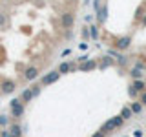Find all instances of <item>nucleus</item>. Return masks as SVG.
<instances>
[{"mask_svg": "<svg viewBox=\"0 0 146 137\" xmlns=\"http://www.w3.org/2000/svg\"><path fill=\"white\" fill-rule=\"evenodd\" d=\"M0 137H13V134L9 132V128H4V130H0Z\"/></svg>", "mask_w": 146, "mask_h": 137, "instance_id": "nucleus-23", "label": "nucleus"}, {"mask_svg": "<svg viewBox=\"0 0 146 137\" xmlns=\"http://www.w3.org/2000/svg\"><path fill=\"white\" fill-rule=\"evenodd\" d=\"M117 62H119V66H124V64H126V57H124V55H121V53H119L117 55Z\"/></svg>", "mask_w": 146, "mask_h": 137, "instance_id": "nucleus-22", "label": "nucleus"}, {"mask_svg": "<svg viewBox=\"0 0 146 137\" xmlns=\"http://www.w3.org/2000/svg\"><path fill=\"white\" fill-rule=\"evenodd\" d=\"M139 99H141V102H143L144 106H146V90L143 91V93H141V97H139Z\"/></svg>", "mask_w": 146, "mask_h": 137, "instance_id": "nucleus-27", "label": "nucleus"}, {"mask_svg": "<svg viewBox=\"0 0 146 137\" xmlns=\"http://www.w3.org/2000/svg\"><path fill=\"white\" fill-rule=\"evenodd\" d=\"M40 88H42V86H31V90H33L35 97H36V95H40Z\"/></svg>", "mask_w": 146, "mask_h": 137, "instance_id": "nucleus-24", "label": "nucleus"}, {"mask_svg": "<svg viewBox=\"0 0 146 137\" xmlns=\"http://www.w3.org/2000/svg\"><path fill=\"white\" fill-rule=\"evenodd\" d=\"M122 122H124V117L119 113V115L111 117V119H108V121L102 124V128H100V130H102L104 134H110V132H113L115 128H121V126H122Z\"/></svg>", "mask_w": 146, "mask_h": 137, "instance_id": "nucleus-1", "label": "nucleus"}, {"mask_svg": "<svg viewBox=\"0 0 146 137\" xmlns=\"http://www.w3.org/2000/svg\"><path fill=\"white\" fill-rule=\"evenodd\" d=\"M9 132L13 134V137H22V128H20V124H11L9 126Z\"/></svg>", "mask_w": 146, "mask_h": 137, "instance_id": "nucleus-13", "label": "nucleus"}, {"mask_svg": "<svg viewBox=\"0 0 146 137\" xmlns=\"http://www.w3.org/2000/svg\"><path fill=\"white\" fill-rule=\"evenodd\" d=\"M75 24V13L73 11H64L60 15V26L62 29H71Z\"/></svg>", "mask_w": 146, "mask_h": 137, "instance_id": "nucleus-2", "label": "nucleus"}, {"mask_svg": "<svg viewBox=\"0 0 146 137\" xmlns=\"http://www.w3.org/2000/svg\"><path fill=\"white\" fill-rule=\"evenodd\" d=\"M141 24H143V26H144V27H146V15H144V17H143V20H141Z\"/></svg>", "mask_w": 146, "mask_h": 137, "instance_id": "nucleus-31", "label": "nucleus"}, {"mask_svg": "<svg viewBox=\"0 0 146 137\" xmlns=\"http://www.w3.org/2000/svg\"><path fill=\"white\" fill-rule=\"evenodd\" d=\"M73 62H62L60 66H58V71H60V75H64V73H70V71H73Z\"/></svg>", "mask_w": 146, "mask_h": 137, "instance_id": "nucleus-11", "label": "nucleus"}, {"mask_svg": "<svg viewBox=\"0 0 146 137\" xmlns=\"http://www.w3.org/2000/svg\"><path fill=\"white\" fill-rule=\"evenodd\" d=\"M15 90H17V82H15V80L6 79V80H2V82H0V91H2L4 95H11Z\"/></svg>", "mask_w": 146, "mask_h": 137, "instance_id": "nucleus-6", "label": "nucleus"}, {"mask_svg": "<svg viewBox=\"0 0 146 137\" xmlns=\"http://www.w3.org/2000/svg\"><path fill=\"white\" fill-rule=\"evenodd\" d=\"M131 86H133L135 90H139L141 93H143V91L146 90V82H144L143 79H137V80H133V82H131Z\"/></svg>", "mask_w": 146, "mask_h": 137, "instance_id": "nucleus-12", "label": "nucleus"}, {"mask_svg": "<svg viewBox=\"0 0 146 137\" xmlns=\"http://www.w3.org/2000/svg\"><path fill=\"white\" fill-rule=\"evenodd\" d=\"M77 61H79V62H86V61H88V57H86V55H82V57L77 59Z\"/></svg>", "mask_w": 146, "mask_h": 137, "instance_id": "nucleus-29", "label": "nucleus"}, {"mask_svg": "<svg viewBox=\"0 0 146 137\" xmlns=\"http://www.w3.org/2000/svg\"><path fill=\"white\" fill-rule=\"evenodd\" d=\"M130 44H131V37L130 35H124V37H119L113 46H115L117 51H124V49L130 48Z\"/></svg>", "mask_w": 146, "mask_h": 137, "instance_id": "nucleus-5", "label": "nucleus"}, {"mask_svg": "<svg viewBox=\"0 0 146 137\" xmlns=\"http://www.w3.org/2000/svg\"><path fill=\"white\" fill-rule=\"evenodd\" d=\"M7 124V117L6 115H0V126H6Z\"/></svg>", "mask_w": 146, "mask_h": 137, "instance_id": "nucleus-25", "label": "nucleus"}, {"mask_svg": "<svg viewBox=\"0 0 146 137\" xmlns=\"http://www.w3.org/2000/svg\"><path fill=\"white\" fill-rule=\"evenodd\" d=\"M84 2H86V4H88V2H90V0H84Z\"/></svg>", "mask_w": 146, "mask_h": 137, "instance_id": "nucleus-33", "label": "nucleus"}, {"mask_svg": "<svg viewBox=\"0 0 146 137\" xmlns=\"http://www.w3.org/2000/svg\"><path fill=\"white\" fill-rule=\"evenodd\" d=\"M24 104L26 102H22V99H13L11 100V113H13V117H22L24 115Z\"/></svg>", "mask_w": 146, "mask_h": 137, "instance_id": "nucleus-4", "label": "nucleus"}, {"mask_svg": "<svg viewBox=\"0 0 146 137\" xmlns=\"http://www.w3.org/2000/svg\"><path fill=\"white\" fill-rule=\"evenodd\" d=\"M130 75H131V79H133V80H137V79H143V71H141L139 68H131Z\"/></svg>", "mask_w": 146, "mask_h": 137, "instance_id": "nucleus-15", "label": "nucleus"}, {"mask_svg": "<svg viewBox=\"0 0 146 137\" xmlns=\"http://www.w3.org/2000/svg\"><path fill=\"white\" fill-rule=\"evenodd\" d=\"M91 137H106V134H104L102 130H99V132H95V134L91 135Z\"/></svg>", "mask_w": 146, "mask_h": 137, "instance_id": "nucleus-26", "label": "nucleus"}, {"mask_svg": "<svg viewBox=\"0 0 146 137\" xmlns=\"http://www.w3.org/2000/svg\"><path fill=\"white\" fill-rule=\"evenodd\" d=\"M110 64H111V57H104V61L99 64V68H108Z\"/></svg>", "mask_w": 146, "mask_h": 137, "instance_id": "nucleus-21", "label": "nucleus"}, {"mask_svg": "<svg viewBox=\"0 0 146 137\" xmlns=\"http://www.w3.org/2000/svg\"><path fill=\"white\" fill-rule=\"evenodd\" d=\"M133 135H135V137H143V132H141V130H137Z\"/></svg>", "mask_w": 146, "mask_h": 137, "instance_id": "nucleus-30", "label": "nucleus"}, {"mask_svg": "<svg viewBox=\"0 0 146 137\" xmlns=\"http://www.w3.org/2000/svg\"><path fill=\"white\" fill-rule=\"evenodd\" d=\"M33 97H35V93H33V90H31V88L24 90V91H22V95H20L22 102H31V100H33Z\"/></svg>", "mask_w": 146, "mask_h": 137, "instance_id": "nucleus-10", "label": "nucleus"}, {"mask_svg": "<svg viewBox=\"0 0 146 137\" xmlns=\"http://www.w3.org/2000/svg\"><path fill=\"white\" fill-rule=\"evenodd\" d=\"M95 68H97V62L95 61H86L79 66V70L80 71H91V70H95Z\"/></svg>", "mask_w": 146, "mask_h": 137, "instance_id": "nucleus-8", "label": "nucleus"}, {"mask_svg": "<svg viewBox=\"0 0 146 137\" xmlns=\"http://www.w3.org/2000/svg\"><path fill=\"white\" fill-rule=\"evenodd\" d=\"M6 26H7V15L0 13V27H6Z\"/></svg>", "mask_w": 146, "mask_h": 137, "instance_id": "nucleus-20", "label": "nucleus"}, {"mask_svg": "<svg viewBox=\"0 0 146 137\" xmlns=\"http://www.w3.org/2000/svg\"><path fill=\"white\" fill-rule=\"evenodd\" d=\"M68 2H75V0H68Z\"/></svg>", "mask_w": 146, "mask_h": 137, "instance_id": "nucleus-32", "label": "nucleus"}, {"mask_svg": "<svg viewBox=\"0 0 146 137\" xmlns=\"http://www.w3.org/2000/svg\"><path fill=\"white\" fill-rule=\"evenodd\" d=\"M93 7H95V11H99L100 9V0H93Z\"/></svg>", "mask_w": 146, "mask_h": 137, "instance_id": "nucleus-28", "label": "nucleus"}, {"mask_svg": "<svg viewBox=\"0 0 146 137\" xmlns=\"http://www.w3.org/2000/svg\"><path fill=\"white\" fill-rule=\"evenodd\" d=\"M82 39H84V42L91 39V31H90V27H84V29H82Z\"/></svg>", "mask_w": 146, "mask_h": 137, "instance_id": "nucleus-18", "label": "nucleus"}, {"mask_svg": "<svg viewBox=\"0 0 146 137\" xmlns=\"http://www.w3.org/2000/svg\"><path fill=\"white\" fill-rule=\"evenodd\" d=\"M58 79H60V71H58V70L48 71L42 79H40V86H49V84H53V82H57Z\"/></svg>", "mask_w": 146, "mask_h": 137, "instance_id": "nucleus-3", "label": "nucleus"}, {"mask_svg": "<svg viewBox=\"0 0 146 137\" xmlns=\"http://www.w3.org/2000/svg\"><path fill=\"white\" fill-rule=\"evenodd\" d=\"M90 31H91V39L97 40L99 39V27L97 26H90Z\"/></svg>", "mask_w": 146, "mask_h": 137, "instance_id": "nucleus-17", "label": "nucleus"}, {"mask_svg": "<svg viewBox=\"0 0 146 137\" xmlns=\"http://www.w3.org/2000/svg\"><path fill=\"white\" fill-rule=\"evenodd\" d=\"M106 18H108V6H102L97 11V20L100 22V24H104V22H106Z\"/></svg>", "mask_w": 146, "mask_h": 137, "instance_id": "nucleus-9", "label": "nucleus"}, {"mask_svg": "<svg viewBox=\"0 0 146 137\" xmlns=\"http://www.w3.org/2000/svg\"><path fill=\"white\" fill-rule=\"evenodd\" d=\"M128 93H130V97H133V99H135V97H141V95H139L141 91H139V90H135L133 86H130V90H128Z\"/></svg>", "mask_w": 146, "mask_h": 137, "instance_id": "nucleus-19", "label": "nucleus"}, {"mask_svg": "<svg viewBox=\"0 0 146 137\" xmlns=\"http://www.w3.org/2000/svg\"><path fill=\"white\" fill-rule=\"evenodd\" d=\"M144 82H146V80H144Z\"/></svg>", "mask_w": 146, "mask_h": 137, "instance_id": "nucleus-34", "label": "nucleus"}, {"mask_svg": "<svg viewBox=\"0 0 146 137\" xmlns=\"http://www.w3.org/2000/svg\"><path fill=\"white\" fill-rule=\"evenodd\" d=\"M143 106H144V104L141 102V100H137V102H131V104H130V108H131V112H133V113H141V112H143Z\"/></svg>", "mask_w": 146, "mask_h": 137, "instance_id": "nucleus-14", "label": "nucleus"}, {"mask_svg": "<svg viewBox=\"0 0 146 137\" xmlns=\"http://www.w3.org/2000/svg\"><path fill=\"white\" fill-rule=\"evenodd\" d=\"M121 115L124 117V119H131L133 112H131V108H130V106H126V108H122V110H121Z\"/></svg>", "mask_w": 146, "mask_h": 137, "instance_id": "nucleus-16", "label": "nucleus"}, {"mask_svg": "<svg viewBox=\"0 0 146 137\" xmlns=\"http://www.w3.org/2000/svg\"><path fill=\"white\" fill-rule=\"evenodd\" d=\"M36 77H38V70H36L35 66H29L24 70V79L26 80H35Z\"/></svg>", "mask_w": 146, "mask_h": 137, "instance_id": "nucleus-7", "label": "nucleus"}]
</instances>
